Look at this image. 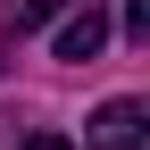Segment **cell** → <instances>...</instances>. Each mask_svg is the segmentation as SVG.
Instances as JSON below:
<instances>
[{"label": "cell", "mask_w": 150, "mask_h": 150, "mask_svg": "<svg viewBox=\"0 0 150 150\" xmlns=\"http://www.w3.org/2000/svg\"><path fill=\"white\" fill-rule=\"evenodd\" d=\"M83 150H150V108L142 100H100L83 125Z\"/></svg>", "instance_id": "obj_1"}, {"label": "cell", "mask_w": 150, "mask_h": 150, "mask_svg": "<svg viewBox=\"0 0 150 150\" xmlns=\"http://www.w3.org/2000/svg\"><path fill=\"white\" fill-rule=\"evenodd\" d=\"M100 42H108V17H100V8L83 0V8H75L67 25H59V42H50V50H59L67 67H83V59H100Z\"/></svg>", "instance_id": "obj_2"}, {"label": "cell", "mask_w": 150, "mask_h": 150, "mask_svg": "<svg viewBox=\"0 0 150 150\" xmlns=\"http://www.w3.org/2000/svg\"><path fill=\"white\" fill-rule=\"evenodd\" d=\"M125 33H134V42H150V0H125Z\"/></svg>", "instance_id": "obj_3"}, {"label": "cell", "mask_w": 150, "mask_h": 150, "mask_svg": "<svg viewBox=\"0 0 150 150\" xmlns=\"http://www.w3.org/2000/svg\"><path fill=\"white\" fill-rule=\"evenodd\" d=\"M50 8H59V0H25V8H17V33H25V25H42Z\"/></svg>", "instance_id": "obj_4"}, {"label": "cell", "mask_w": 150, "mask_h": 150, "mask_svg": "<svg viewBox=\"0 0 150 150\" xmlns=\"http://www.w3.org/2000/svg\"><path fill=\"white\" fill-rule=\"evenodd\" d=\"M17 150H75V142H67V134H25Z\"/></svg>", "instance_id": "obj_5"}]
</instances>
